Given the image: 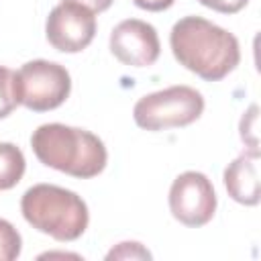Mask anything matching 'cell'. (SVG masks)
Listing matches in <instances>:
<instances>
[{
  "label": "cell",
  "mask_w": 261,
  "mask_h": 261,
  "mask_svg": "<svg viewBox=\"0 0 261 261\" xmlns=\"http://www.w3.org/2000/svg\"><path fill=\"white\" fill-rule=\"evenodd\" d=\"M20 253V234L4 218H0V261H12Z\"/></svg>",
  "instance_id": "obj_12"
},
{
  "label": "cell",
  "mask_w": 261,
  "mask_h": 261,
  "mask_svg": "<svg viewBox=\"0 0 261 261\" xmlns=\"http://www.w3.org/2000/svg\"><path fill=\"white\" fill-rule=\"evenodd\" d=\"M159 49L161 45L157 31L145 20L126 18L118 22L110 33V51L124 65H153L159 57Z\"/></svg>",
  "instance_id": "obj_8"
},
{
  "label": "cell",
  "mask_w": 261,
  "mask_h": 261,
  "mask_svg": "<svg viewBox=\"0 0 261 261\" xmlns=\"http://www.w3.org/2000/svg\"><path fill=\"white\" fill-rule=\"evenodd\" d=\"M200 4L216 10V12H224V14H232V12H239L241 8L247 6L249 0H198Z\"/></svg>",
  "instance_id": "obj_15"
},
{
  "label": "cell",
  "mask_w": 261,
  "mask_h": 261,
  "mask_svg": "<svg viewBox=\"0 0 261 261\" xmlns=\"http://www.w3.org/2000/svg\"><path fill=\"white\" fill-rule=\"evenodd\" d=\"M16 94H18V104L45 112L61 106L71 90V80L69 73L63 65L45 61V59H35L24 63L16 73Z\"/></svg>",
  "instance_id": "obj_5"
},
{
  "label": "cell",
  "mask_w": 261,
  "mask_h": 261,
  "mask_svg": "<svg viewBox=\"0 0 261 261\" xmlns=\"http://www.w3.org/2000/svg\"><path fill=\"white\" fill-rule=\"evenodd\" d=\"M96 33V16L82 4L75 2H61L55 6L45 22L47 41L63 53H77L84 51Z\"/></svg>",
  "instance_id": "obj_7"
},
{
  "label": "cell",
  "mask_w": 261,
  "mask_h": 261,
  "mask_svg": "<svg viewBox=\"0 0 261 261\" xmlns=\"http://www.w3.org/2000/svg\"><path fill=\"white\" fill-rule=\"evenodd\" d=\"M16 106H18V94H16L14 71L0 65V118L8 116Z\"/></svg>",
  "instance_id": "obj_11"
},
{
  "label": "cell",
  "mask_w": 261,
  "mask_h": 261,
  "mask_svg": "<svg viewBox=\"0 0 261 261\" xmlns=\"http://www.w3.org/2000/svg\"><path fill=\"white\" fill-rule=\"evenodd\" d=\"M65 2L82 4V6H86V8L92 10V12H102V10H106V8L112 4V0H65Z\"/></svg>",
  "instance_id": "obj_17"
},
{
  "label": "cell",
  "mask_w": 261,
  "mask_h": 261,
  "mask_svg": "<svg viewBox=\"0 0 261 261\" xmlns=\"http://www.w3.org/2000/svg\"><path fill=\"white\" fill-rule=\"evenodd\" d=\"M224 186L228 196L247 206H255L261 200V171H259V149H251L239 155L224 169Z\"/></svg>",
  "instance_id": "obj_9"
},
{
  "label": "cell",
  "mask_w": 261,
  "mask_h": 261,
  "mask_svg": "<svg viewBox=\"0 0 261 261\" xmlns=\"http://www.w3.org/2000/svg\"><path fill=\"white\" fill-rule=\"evenodd\" d=\"M24 173V155L12 143H0V190L14 188Z\"/></svg>",
  "instance_id": "obj_10"
},
{
  "label": "cell",
  "mask_w": 261,
  "mask_h": 261,
  "mask_svg": "<svg viewBox=\"0 0 261 261\" xmlns=\"http://www.w3.org/2000/svg\"><path fill=\"white\" fill-rule=\"evenodd\" d=\"M31 147L43 165L73 177L98 175L108 159L104 143L94 133L59 122L41 124L31 137Z\"/></svg>",
  "instance_id": "obj_2"
},
{
  "label": "cell",
  "mask_w": 261,
  "mask_h": 261,
  "mask_svg": "<svg viewBox=\"0 0 261 261\" xmlns=\"http://www.w3.org/2000/svg\"><path fill=\"white\" fill-rule=\"evenodd\" d=\"M204 110V98L190 86H171L143 96L135 104V122L145 130H165L192 124Z\"/></svg>",
  "instance_id": "obj_4"
},
{
  "label": "cell",
  "mask_w": 261,
  "mask_h": 261,
  "mask_svg": "<svg viewBox=\"0 0 261 261\" xmlns=\"http://www.w3.org/2000/svg\"><path fill=\"white\" fill-rule=\"evenodd\" d=\"M24 220L53 237L55 241H75L88 226V206L71 190L39 184L24 192L20 200Z\"/></svg>",
  "instance_id": "obj_3"
},
{
  "label": "cell",
  "mask_w": 261,
  "mask_h": 261,
  "mask_svg": "<svg viewBox=\"0 0 261 261\" xmlns=\"http://www.w3.org/2000/svg\"><path fill=\"white\" fill-rule=\"evenodd\" d=\"M151 259V253L145 251L139 243H120L108 253V259Z\"/></svg>",
  "instance_id": "obj_14"
},
{
  "label": "cell",
  "mask_w": 261,
  "mask_h": 261,
  "mask_svg": "<svg viewBox=\"0 0 261 261\" xmlns=\"http://www.w3.org/2000/svg\"><path fill=\"white\" fill-rule=\"evenodd\" d=\"M241 137L251 149H257V106H251L241 120Z\"/></svg>",
  "instance_id": "obj_13"
},
{
  "label": "cell",
  "mask_w": 261,
  "mask_h": 261,
  "mask_svg": "<svg viewBox=\"0 0 261 261\" xmlns=\"http://www.w3.org/2000/svg\"><path fill=\"white\" fill-rule=\"evenodd\" d=\"M169 43L175 59L208 82L228 75L241 59L237 37L202 16L179 18L171 29Z\"/></svg>",
  "instance_id": "obj_1"
},
{
  "label": "cell",
  "mask_w": 261,
  "mask_h": 261,
  "mask_svg": "<svg viewBox=\"0 0 261 261\" xmlns=\"http://www.w3.org/2000/svg\"><path fill=\"white\" fill-rule=\"evenodd\" d=\"M139 8L143 10H149V12H159V10H165L173 4V0H133Z\"/></svg>",
  "instance_id": "obj_16"
},
{
  "label": "cell",
  "mask_w": 261,
  "mask_h": 261,
  "mask_svg": "<svg viewBox=\"0 0 261 261\" xmlns=\"http://www.w3.org/2000/svg\"><path fill=\"white\" fill-rule=\"evenodd\" d=\"M169 210L186 226H202L212 220L216 194L210 179L200 171L179 173L169 190Z\"/></svg>",
  "instance_id": "obj_6"
}]
</instances>
